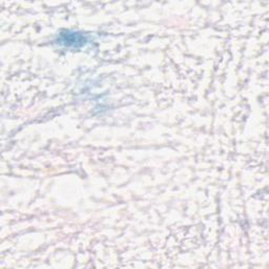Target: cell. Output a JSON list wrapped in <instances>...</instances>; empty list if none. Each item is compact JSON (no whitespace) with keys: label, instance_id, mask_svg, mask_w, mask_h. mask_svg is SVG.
Listing matches in <instances>:
<instances>
[{"label":"cell","instance_id":"cell-1","mask_svg":"<svg viewBox=\"0 0 269 269\" xmlns=\"http://www.w3.org/2000/svg\"><path fill=\"white\" fill-rule=\"evenodd\" d=\"M60 42L66 46L78 47L86 43V38L84 35L79 33H65L60 37Z\"/></svg>","mask_w":269,"mask_h":269}]
</instances>
